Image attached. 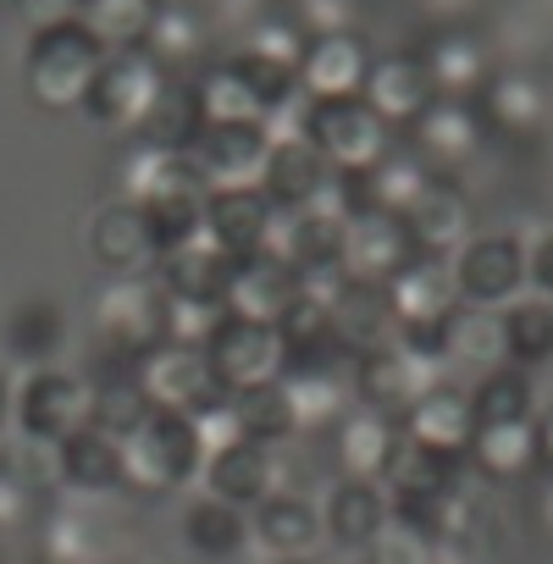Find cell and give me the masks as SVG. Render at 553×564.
<instances>
[{
	"instance_id": "obj_42",
	"label": "cell",
	"mask_w": 553,
	"mask_h": 564,
	"mask_svg": "<svg viewBox=\"0 0 553 564\" xmlns=\"http://www.w3.org/2000/svg\"><path fill=\"white\" fill-rule=\"evenodd\" d=\"M503 316V360L514 371H536L553 360V305L547 300H514Z\"/></svg>"
},
{
	"instance_id": "obj_26",
	"label": "cell",
	"mask_w": 553,
	"mask_h": 564,
	"mask_svg": "<svg viewBox=\"0 0 553 564\" xmlns=\"http://www.w3.org/2000/svg\"><path fill=\"white\" fill-rule=\"evenodd\" d=\"M56 454V487H67L73 498H106L122 492V443L106 437L100 426H78L67 443L51 448Z\"/></svg>"
},
{
	"instance_id": "obj_55",
	"label": "cell",
	"mask_w": 553,
	"mask_h": 564,
	"mask_svg": "<svg viewBox=\"0 0 553 564\" xmlns=\"http://www.w3.org/2000/svg\"><path fill=\"white\" fill-rule=\"evenodd\" d=\"M536 525L553 536V476L542 481V492H536Z\"/></svg>"
},
{
	"instance_id": "obj_6",
	"label": "cell",
	"mask_w": 553,
	"mask_h": 564,
	"mask_svg": "<svg viewBox=\"0 0 553 564\" xmlns=\"http://www.w3.org/2000/svg\"><path fill=\"white\" fill-rule=\"evenodd\" d=\"M305 144H316L333 172H366V166H377L393 150V128L360 95L311 100L305 106Z\"/></svg>"
},
{
	"instance_id": "obj_10",
	"label": "cell",
	"mask_w": 553,
	"mask_h": 564,
	"mask_svg": "<svg viewBox=\"0 0 553 564\" xmlns=\"http://www.w3.org/2000/svg\"><path fill=\"white\" fill-rule=\"evenodd\" d=\"M448 265H454L459 305H476V311H503L525 289V243L514 232H481Z\"/></svg>"
},
{
	"instance_id": "obj_35",
	"label": "cell",
	"mask_w": 553,
	"mask_h": 564,
	"mask_svg": "<svg viewBox=\"0 0 553 564\" xmlns=\"http://www.w3.org/2000/svg\"><path fill=\"white\" fill-rule=\"evenodd\" d=\"M399 443V421L355 404L338 426H333V454H338V470L349 481H377L382 487V470H388V454Z\"/></svg>"
},
{
	"instance_id": "obj_54",
	"label": "cell",
	"mask_w": 553,
	"mask_h": 564,
	"mask_svg": "<svg viewBox=\"0 0 553 564\" xmlns=\"http://www.w3.org/2000/svg\"><path fill=\"white\" fill-rule=\"evenodd\" d=\"M536 459L553 470V410H542V415H536Z\"/></svg>"
},
{
	"instance_id": "obj_46",
	"label": "cell",
	"mask_w": 553,
	"mask_h": 564,
	"mask_svg": "<svg viewBox=\"0 0 553 564\" xmlns=\"http://www.w3.org/2000/svg\"><path fill=\"white\" fill-rule=\"evenodd\" d=\"M150 12H155V0H89V7L78 12V23L106 51H133L150 29Z\"/></svg>"
},
{
	"instance_id": "obj_57",
	"label": "cell",
	"mask_w": 553,
	"mask_h": 564,
	"mask_svg": "<svg viewBox=\"0 0 553 564\" xmlns=\"http://www.w3.org/2000/svg\"><path fill=\"white\" fill-rule=\"evenodd\" d=\"M106 564H128V558H106Z\"/></svg>"
},
{
	"instance_id": "obj_45",
	"label": "cell",
	"mask_w": 553,
	"mask_h": 564,
	"mask_svg": "<svg viewBox=\"0 0 553 564\" xmlns=\"http://www.w3.org/2000/svg\"><path fill=\"white\" fill-rule=\"evenodd\" d=\"M139 221H144L150 249H155V260H161V254H172V249H183V243L199 238V227H205V194L144 199V205H139Z\"/></svg>"
},
{
	"instance_id": "obj_17",
	"label": "cell",
	"mask_w": 553,
	"mask_h": 564,
	"mask_svg": "<svg viewBox=\"0 0 553 564\" xmlns=\"http://www.w3.org/2000/svg\"><path fill=\"white\" fill-rule=\"evenodd\" d=\"M415 62H421V73H426V84H432L437 100H476L487 89V78H492L481 40L470 29H459V23H437L421 40Z\"/></svg>"
},
{
	"instance_id": "obj_24",
	"label": "cell",
	"mask_w": 553,
	"mask_h": 564,
	"mask_svg": "<svg viewBox=\"0 0 553 564\" xmlns=\"http://www.w3.org/2000/svg\"><path fill=\"white\" fill-rule=\"evenodd\" d=\"M111 553V525L100 520L95 498H67L45 514L40 525V564H106Z\"/></svg>"
},
{
	"instance_id": "obj_21",
	"label": "cell",
	"mask_w": 553,
	"mask_h": 564,
	"mask_svg": "<svg viewBox=\"0 0 553 564\" xmlns=\"http://www.w3.org/2000/svg\"><path fill=\"white\" fill-rule=\"evenodd\" d=\"M249 542H260L265 558H316L322 509L300 492H271L249 509Z\"/></svg>"
},
{
	"instance_id": "obj_28",
	"label": "cell",
	"mask_w": 553,
	"mask_h": 564,
	"mask_svg": "<svg viewBox=\"0 0 553 564\" xmlns=\"http://www.w3.org/2000/svg\"><path fill=\"white\" fill-rule=\"evenodd\" d=\"M89 254L106 276H150L155 249H150V232L139 221V205H128V199L100 205L89 221Z\"/></svg>"
},
{
	"instance_id": "obj_34",
	"label": "cell",
	"mask_w": 553,
	"mask_h": 564,
	"mask_svg": "<svg viewBox=\"0 0 553 564\" xmlns=\"http://www.w3.org/2000/svg\"><path fill=\"white\" fill-rule=\"evenodd\" d=\"M117 183H122V199L128 205L166 199V194H205L199 188V172H194V155L155 150V144H128V155L117 166Z\"/></svg>"
},
{
	"instance_id": "obj_38",
	"label": "cell",
	"mask_w": 553,
	"mask_h": 564,
	"mask_svg": "<svg viewBox=\"0 0 553 564\" xmlns=\"http://www.w3.org/2000/svg\"><path fill=\"white\" fill-rule=\"evenodd\" d=\"M443 366H465V371H498L509 366L503 360V316L498 311H476V305H459L448 322H443Z\"/></svg>"
},
{
	"instance_id": "obj_48",
	"label": "cell",
	"mask_w": 553,
	"mask_h": 564,
	"mask_svg": "<svg viewBox=\"0 0 553 564\" xmlns=\"http://www.w3.org/2000/svg\"><path fill=\"white\" fill-rule=\"evenodd\" d=\"M289 18L305 29V40H322V34H355L360 0H289Z\"/></svg>"
},
{
	"instance_id": "obj_37",
	"label": "cell",
	"mask_w": 553,
	"mask_h": 564,
	"mask_svg": "<svg viewBox=\"0 0 553 564\" xmlns=\"http://www.w3.org/2000/svg\"><path fill=\"white\" fill-rule=\"evenodd\" d=\"M205 133V106H199V89L194 78H166V89L155 95L150 117L139 122L133 144H155V150H194Z\"/></svg>"
},
{
	"instance_id": "obj_50",
	"label": "cell",
	"mask_w": 553,
	"mask_h": 564,
	"mask_svg": "<svg viewBox=\"0 0 553 564\" xmlns=\"http://www.w3.org/2000/svg\"><path fill=\"white\" fill-rule=\"evenodd\" d=\"M34 514V487L18 465H0V542H12Z\"/></svg>"
},
{
	"instance_id": "obj_2",
	"label": "cell",
	"mask_w": 553,
	"mask_h": 564,
	"mask_svg": "<svg viewBox=\"0 0 553 564\" xmlns=\"http://www.w3.org/2000/svg\"><path fill=\"white\" fill-rule=\"evenodd\" d=\"M199 465H205V448H199V432L188 415L150 410L122 437V492H139V498L177 492L199 476Z\"/></svg>"
},
{
	"instance_id": "obj_22",
	"label": "cell",
	"mask_w": 553,
	"mask_h": 564,
	"mask_svg": "<svg viewBox=\"0 0 553 564\" xmlns=\"http://www.w3.org/2000/svg\"><path fill=\"white\" fill-rule=\"evenodd\" d=\"M333 183V166L316 144L305 139H289V144H271L265 155V172H260V194L271 199L276 216H289V210H311Z\"/></svg>"
},
{
	"instance_id": "obj_49",
	"label": "cell",
	"mask_w": 553,
	"mask_h": 564,
	"mask_svg": "<svg viewBox=\"0 0 553 564\" xmlns=\"http://www.w3.org/2000/svg\"><path fill=\"white\" fill-rule=\"evenodd\" d=\"M366 564H443V558H437V547H432L421 531L388 520V531L366 547Z\"/></svg>"
},
{
	"instance_id": "obj_53",
	"label": "cell",
	"mask_w": 553,
	"mask_h": 564,
	"mask_svg": "<svg viewBox=\"0 0 553 564\" xmlns=\"http://www.w3.org/2000/svg\"><path fill=\"white\" fill-rule=\"evenodd\" d=\"M7 426H18V377H12L7 360H0V432Z\"/></svg>"
},
{
	"instance_id": "obj_33",
	"label": "cell",
	"mask_w": 553,
	"mask_h": 564,
	"mask_svg": "<svg viewBox=\"0 0 553 564\" xmlns=\"http://www.w3.org/2000/svg\"><path fill=\"white\" fill-rule=\"evenodd\" d=\"M459 470H465V459L437 454V448H421V443H410L399 432V443L388 454V470H382V492H388V503L448 498V492H459Z\"/></svg>"
},
{
	"instance_id": "obj_51",
	"label": "cell",
	"mask_w": 553,
	"mask_h": 564,
	"mask_svg": "<svg viewBox=\"0 0 553 564\" xmlns=\"http://www.w3.org/2000/svg\"><path fill=\"white\" fill-rule=\"evenodd\" d=\"M525 282L536 289V300L553 305V227H542V232L525 243Z\"/></svg>"
},
{
	"instance_id": "obj_44",
	"label": "cell",
	"mask_w": 553,
	"mask_h": 564,
	"mask_svg": "<svg viewBox=\"0 0 553 564\" xmlns=\"http://www.w3.org/2000/svg\"><path fill=\"white\" fill-rule=\"evenodd\" d=\"M432 183V166L404 144H393L377 166H366V199H371V210H388V216H404L410 210V199L421 194Z\"/></svg>"
},
{
	"instance_id": "obj_13",
	"label": "cell",
	"mask_w": 553,
	"mask_h": 564,
	"mask_svg": "<svg viewBox=\"0 0 553 564\" xmlns=\"http://www.w3.org/2000/svg\"><path fill=\"white\" fill-rule=\"evenodd\" d=\"M150 276H155V289H161V300H166V305H194V311H210V316H221V311H227L232 260H227L221 249H210L205 238H194V243H183V249L161 254Z\"/></svg>"
},
{
	"instance_id": "obj_36",
	"label": "cell",
	"mask_w": 553,
	"mask_h": 564,
	"mask_svg": "<svg viewBox=\"0 0 553 564\" xmlns=\"http://www.w3.org/2000/svg\"><path fill=\"white\" fill-rule=\"evenodd\" d=\"M177 531H183V547L194 558L221 564V558H232L249 542V514L232 509V503H221V498H210V492H194L183 503V514H177Z\"/></svg>"
},
{
	"instance_id": "obj_30",
	"label": "cell",
	"mask_w": 553,
	"mask_h": 564,
	"mask_svg": "<svg viewBox=\"0 0 553 564\" xmlns=\"http://www.w3.org/2000/svg\"><path fill=\"white\" fill-rule=\"evenodd\" d=\"M139 51L155 56L172 78L183 67L205 62V51H210V18H205V7H199V0H155Z\"/></svg>"
},
{
	"instance_id": "obj_14",
	"label": "cell",
	"mask_w": 553,
	"mask_h": 564,
	"mask_svg": "<svg viewBox=\"0 0 553 564\" xmlns=\"http://www.w3.org/2000/svg\"><path fill=\"white\" fill-rule=\"evenodd\" d=\"M327 322H333V338L349 360L360 355H377L399 338V322H393V305H388V289L382 282H355V276H338L333 294H327Z\"/></svg>"
},
{
	"instance_id": "obj_39",
	"label": "cell",
	"mask_w": 553,
	"mask_h": 564,
	"mask_svg": "<svg viewBox=\"0 0 553 564\" xmlns=\"http://www.w3.org/2000/svg\"><path fill=\"white\" fill-rule=\"evenodd\" d=\"M465 459L487 476V481H520L531 476L536 459V421H509V426H476Z\"/></svg>"
},
{
	"instance_id": "obj_11",
	"label": "cell",
	"mask_w": 553,
	"mask_h": 564,
	"mask_svg": "<svg viewBox=\"0 0 553 564\" xmlns=\"http://www.w3.org/2000/svg\"><path fill=\"white\" fill-rule=\"evenodd\" d=\"M139 388L150 399V410H172V415H188L199 421L205 410L227 404L221 382L210 377V360L205 349H183V344H161L139 360Z\"/></svg>"
},
{
	"instance_id": "obj_23",
	"label": "cell",
	"mask_w": 553,
	"mask_h": 564,
	"mask_svg": "<svg viewBox=\"0 0 553 564\" xmlns=\"http://www.w3.org/2000/svg\"><path fill=\"white\" fill-rule=\"evenodd\" d=\"M399 432H404L410 443H421V448H437V454L465 459V448H470V437H476L470 393H465V388H454V382L426 388V393L410 404V415L399 421Z\"/></svg>"
},
{
	"instance_id": "obj_31",
	"label": "cell",
	"mask_w": 553,
	"mask_h": 564,
	"mask_svg": "<svg viewBox=\"0 0 553 564\" xmlns=\"http://www.w3.org/2000/svg\"><path fill=\"white\" fill-rule=\"evenodd\" d=\"M360 100H366L388 128H410L437 95H432V84H426V73H421V62H415V51H393V56H377V62H371Z\"/></svg>"
},
{
	"instance_id": "obj_5",
	"label": "cell",
	"mask_w": 553,
	"mask_h": 564,
	"mask_svg": "<svg viewBox=\"0 0 553 564\" xmlns=\"http://www.w3.org/2000/svg\"><path fill=\"white\" fill-rule=\"evenodd\" d=\"M166 78H172V73H166L155 56H144L139 45H133V51H111V56L100 62V73H95V84H89V95H84L78 111H84L100 133L133 139L139 122L150 117L155 95L166 89Z\"/></svg>"
},
{
	"instance_id": "obj_3",
	"label": "cell",
	"mask_w": 553,
	"mask_h": 564,
	"mask_svg": "<svg viewBox=\"0 0 553 564\" xmlns=\"http://www.w3.org/2000/svg\"><path fill=\"white\" fill-rule=\"evenodd\" d=\"M194 89H199L205 122H265L276 106H289L300 95V78L276 62L249 56V51H227V56L205 62Z\"/></svg>"
},
{
	"instance_id": "obj_18",
	"label": "cell",
	"mask_w": 553,
	"mask_h": 564,
	"mask_svg": "<svg viewBox=\"0 0 553 564\" xmlns=\"http://www.w3.org/2000/svg\"><path fill=\"white\" fill-rule=\"evenodd\" d=\"M410 260H415V243H410L399 216L366 210V216L344 221V276H355V282H393Z\"/></svg>"
},
{
	"instance_id": "obj_8",
	"label": "cell",
	"mask_w": 553,
	"mask_h": 564,
	"mask_svg": "<svg viewBox=\"0 0 553 564\" xmlns=\"http://www.w3.org/2000/svg\"><path fill=\"white\" fill-rule=\"evenodd\" d=\"M78 426H89V382L78 371L45 366V371H29L18 382V432H23V443L56 448Z\"/></svg>"
},
{
	"instance_id": "obj_40",
	"label": "cell",
	"mask_w": 553,
	"mask_h": 564,
	"mask_svg": "<svg viewBox=\"0 0 553 564\" xmlns=\"http://www.w3.org/2000/svg\"><path fill=\"white\" fill-rule=\"evenodd\" d=\"M232 421H238V437L243 443H260V448H276L300 432V415H294V399H289V382H265V388H249V393H232Z\"/></svg>"
},
{
	"instance_id": "obj_1",
	"label": "cell",
	"mask_w": 553,
	"mask_h": 564,
	"mask_svg": "<svg viewBox=\"0 0 553 564\" xmlns=\"http://www.w3.org/2000/svg\"><path fill=\"white\" fill-rule=\"evenodd\" d=\"M106 56L111 51L78 18H67V23H51V29H34L29 34L23 84H29L34 106H45V111H78Z\"/></svg>"
},
{
	"instance_id": "obj_32",
	"label": "cell",
	"mask_w": 553,
	"mask_h": 564,
	"mask_svg": "<svg viewBox=\"0 0 553 564\" xmlns=\"http://www.w3.org/2000/svg\"><path fill=\"white\" fill-rule=\"evenodd\" d=\"M388 531V492L377 481H338L322 503V536L349 547V553H366L377 536Z\"/></svg>"
},
{
	"instance_id": "obj_25",
	"label": "cell",
	"mask_w": 553,
	"mask_h": 564,
	"mask_svg": "<svg viewBox=\"0 0 553 564\" xmlns=\"http://www.w3.org/2000/svg\"><path fill=\"white\" fill-rule=\"evenodd\" d=\"M481 111L476 100H432L415 122H410V150L426 161V166H459L465 155L481 150Z\"/></svg>"
},
{
	"instance_id": "obj_43",
	"label": "cell",
	"mask_w": 553,
	"mask_h": 564,
	"mask_svg": "<svg viewBox=\"0 0 553 564\" xmlns=\"http://www.w3.org/2000/svg\"><path fill=\"white\" fill-rule=\"evenodd\" d=\"M470 410H476V426L536 421V388H531V371L498 366V371L476 377V388H470Z\"/></svg>"
},
{
	"instance_id": "obj_15",
	"label": "cell",
	"mask_w": 553,
	"mask_h": 564,
	"mask_svg": "<svg viewBox=\"0 0 553 564\" xmlns=\"http://www.w3.org/2000/svg\"><path fill=\"white\" fill-rule=\"evenodd\" d=\"M271 227H276V210L260 188H216L205 194V227L199 238L210 249H221L232 265L249 260V254H265L271 249Z\"/></svg>"
},
{
	"instance_id": "obj_52",
	"label": "cell",
	"mask_w": 553,
	"mask_h": 564,
	"mask_svg": "<svg viewBox=\"0 0 553 564\" xmlns=\"http://www.w3.org/2000/svg\"><path fill=\"white\" fill-rule=\"evenodd\" d=\"M18 12L29 18V29H51V23L78 18V0H18Z\"/></svg>"
},
{
	"instance_id": "obj_27",
	"label": "cell",
	"mask_w": 553,
	"mask_h": 564,
	"mask_svg": "<svg viewBox=\"0 0 553 564\" xmlns=\"http://www.w3.org/2000/svg\"><path fill=\"white\" fill-rule=\"evenodd\" d=\"M0 349H7V366L23 371H45L62 360L67 349V316L56 300H23L0 316Z\"/></svg>"
},
{
	"instance_id": "obj_12",
	"label": "cell",
	"mask_w": 553,
	"mask_h": 564,
	"mask_svg": "<svg viewBox=\"0 0 553 564\" xmlns=\"http://www.w3.org/2000/svg\"><path fill=\"white\" fill-rule=\"evenodd\" d=\"M188 155H194V172H199L205 194H216V188H260L271 139H265L260 122H205V133H199V144Z\"/></svg>"
},
{
	"instance_id": "obj_56",
	"label": "cell",
	"mask_w": 553,
	"mask_h": 564,
	"mask_svg": "<svg viewBox=\"0 0 553 564\" xmlns=\"http://www.w3.org/2000/svg\"><path fill=\"white\" fill-rule=\"evenodd\" d=\"M265 564H322V558H265Z\"/></svg>"
},
{
	"instance_id": "obj_7",
	"label": "cell",
	"mask_w": 553,
	"mask_h": 564,
	"mask_svg": "<svg viewBox=\"0 0 553 564\" xmlns=\"http://www.w3.org/2000/svg\"><path fill=\"white\" fill-rule=\"evenodd\" d=\"M205 360H210V377L221 382L227 399L265 388V382H283V338H276V327L243 322L232 311L216 316V327L205 338Z\"/></svg>"
},
{
	"instance_id": "obj_41",
	"label": "cell",
	"mask_w": 553,
	"mask_h": 564,
	"mask_svg": "<svg viewBox=\"0 0 553 564\" xmlns=\"http://www.w3.org/2000/svg\"><path fill=\"white\" fill-rule=\"evenodd\" d=\"M476 111H481V122H487V128H498V133L520 139V133H531V128L542 122L547 95H542L525 73H498V78H487V89L476 95Z\"/></svg>"
},
{
	"instance_id": "obj_9",
	"label": "cell",
	"mask_w": 553,
	"mask_h": 564,
	"mask_svg": "<svg viewBox=\"0 0 553 564\" xmlns=\"http://www.w3.org/2000/svg\"><path fill=\"white\" fill-rule=\"evenodd\" d=\"M437 382H443V366L426 360V355H415V349H404L399 338H393L388 349L360 355V360L349 366L355 404H366V410H377V415H388V421H404L410 404H415L426 388H437Z\"/></svg>"
},
{
	"instance_id": "obj_29",
	"label": "cell",
	"mask_w": 553,
	"mask_h": 564,
	"mask_svg": "<svg viewBox=\"0 0 553 564\" xmlns=\"http://www.w3.org/2000/svg\"><path fill=\"white\" fill-rule=\"evenodd\" d=\"M199 481H205L210 498H221V503H232V509H254L260 498L276 492V459H271V448H260V443H227V448L205 454Z\"/></svg>"
},
{
	"instance_id": "obj_20",
	"label": "cell",
	"mask_w": 553,
	"mask_h": 564,
	"mask_svg": "<svg viewBox=\"0 0 553 564\" xmlns=\"http://www.w3.org/2000/svg\"><path fill=\"white\" fill-rule=\"evenodd\" d=\"M399 221H404L415 254H443V260H454V254L470 243V199H465L448 177H432V183L410 199V210H404Z\"/></svg>"
},
{
	"instance_id": "obj_4",
	"label": "cell",
	"mask_w": 553,
	"mask_h": 564,
	"mask_svg": "<svg viewBox=\"0 0 553 564\" xmlns=\"http://www.w3.org/2000/svg\"><path fill=\"white\" fill-rule=\"evenodd\" d=\"M89 322H95V344L133 366L166 344V300L155 276H106L100 294L89 300Z\"/></svg>"
},
{
	"instance_id": "obj_16",
	"label": "cell",
	"mask_w": 553,
	"mask_h": 564,
	"mask_svg": "<svg viewBox=\"0 0 553 564\" xmlns=\"http://www.w3.org/2000/svg\"><path fill=\"white\" fill-rule=\"evenodd\" d=\"M305 300V276L283 260V254H249L232 265V289H227V311L260 327H276L294 305Z\"/></svg>"
},
{
	"instance_id": "obj_19",
	"label": "cell",
	"mask_w": 553,
	"mask_h": 564,
	"mask_svg": "<svg viewBox=\"0 0 553 564\" xmlns=\"http://www.w3.org/2000/svg\"><path fill=\"white\" fill-rule=\"evenodd\" d=\"M371 45L355 34H322V40H305V56L294 67L300 89L311 100H344V95H360L366 89V73H371Z\"/></svg>"
},
{
	"instance_id": "obj_47",
	"label": "cell",
	"mask_w": 553,
	"mask_h": 564,
	"mask_svg": "<svg viewBox=\"0 0 553 564\" xmlns=\"http://www.w3.org/2000/svg\"><path fill=\"white\" fill-rule=\"evenodd\" d=\"M238 51H249V56H260V62H276V67L294 73L300 56H305V29H300L289 12H265V18L249 23V34H243Z\"/></svg>"
}]
</instances>
